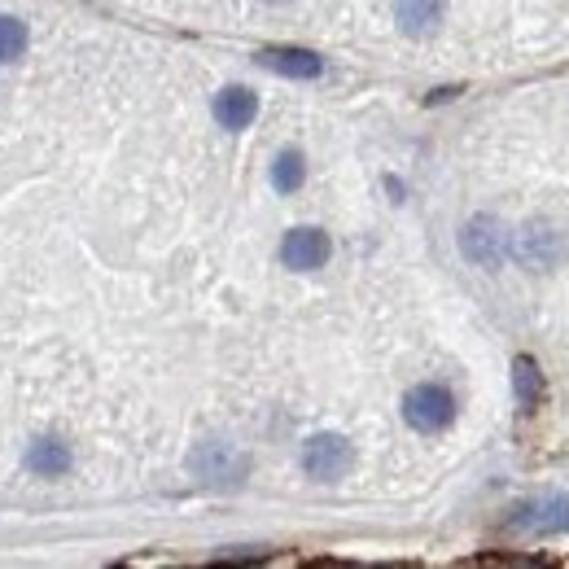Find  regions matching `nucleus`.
I'll return each instance as SVG.
<instances>
[{
	"label": "nucleus",
	"instance_id": "8",
	"mask_svg": "<svg viewBox=\"0 0 569 569\" xmlns=\"http://www.w3.org/2000/svg\"><path fill=\"white\" fill-rule=\"evenodd\" d=\"M259 67L284 74V79H316V74L325 71L320 53H311V49H284V44L259 49Z\"/></svg>",
	"mask_w": 569,
	"mask_h": 569
},
{
	"label": "nucleus",
	"instance_id": "2",
	"mask_svg": "<svg viewBox=\"0 0 569 569\" xmlns=\"http://www.w3.org/2000/svg\"><path fill=\"white\" fill-rule=\"evenodd\" d=\"M189 469H193L207 487H241L246 473H250V456L237 451V447H228V442H219V438H211V442H198V447H193Z\"/></svg>",
	"mask_w": 569,
	"mask_h": 569
},
{
	"label": "nucleus",
	"instance_id": "14",
	"mask_svg": "<svg viewBox=\"0 0 569 569\" xmlns=\"http://www.w3.org/2000/svg\"><path fill=\"white\" fill-rule=\"evenodd\" d=\"M22 49H27V22H18V18H0V62L22 58Z\"/></svg>",
	"mask_w": 569,
	"mask_h": 569
},
{
	"label": "nucleus",
	"instance_id": "3",
	"mask_svg": "<svg viewBox=\"0 0 569 569\" xmlns=\"http://www.w3.org/2000/svg\"><path fill=\"white\" fill-rule=\"evenodd\" d=\"M460 250L478 268H499L508 259V228L499 223L496 214H473L460 228Z\"/></svg>",
	"mask_w": 569,
	"mask_h": 569
},
{
	"label": "nucleus",
	"instance_id": "7",
	"mask_svg": "<svg viewBox=\"0 0 569 569\" xmlns=\"http://www.w3.org/2000/svg\"><path fill=\"white\" fill-rule=\"evenodd\" d=\"M512 530L526 535H552V530H569V499L566 496H543L517 503V512L508 517Z\"/></svg>",
	"mask_w": 569,
	"mask_h": 569
},
{
	"label": "nucleus",
	"instance_id": "6",
	"mask_svg": "<svg viewBox=\"0 0 569 569\" xmlns=\"http://www.w3.org/2000/svg\"><path fill=\"white\" fill-rule=\"evenodd\" d=\"M329 254H333L329 232H320V228H289V232H284V241H281L284 268H293V272H316V268L329 263Z\"/></svg>",
	"mask_w": 569,
	"mask_h": 569
},
{
	"label": "nucleus",
	"instance_id": "5",
	"mask_svg": "<svg viewBox=\"0 0 569 569\" xmlns=\"http://www.w3.org/2000/svg\"><path fill=\"white\" fill-rule=\"evenodd\" d=\"M403 421L421 433H438L456 421V399L442 386H417L403 395Z\"/></svg>",
	"mask_w": 569,
	"mask_h": 569
},
{
	"label": "nucleus",
	"instance_id": "10",
	"mask_svg": "<svg viewBox=\"0 0 569 569\" xmlns=\"http://www.w3.org/2000/svg\"><path fill=\"white\" fill-rule=\"evenodd\" d=\"M27 469H31V473H44V478H62V473L71 469L67 442H58V438H36V442L27 447Z\"/></svg>",
	"mask_w": 569,
	"mask_h": 569
},
{
	"label": "nucleus",
	"instance_id": "4",
	"mask_svg": "<svg viewBox=\"0 0 569 569\" xmlns=\"http://www.w3.org/2000/svg\"><path fill=\"white\" fill-rule=\"evenodd\" d=\"M351 465H356V451H351V442L342 433H316L302 447V469L316 482H338V478L351 473Z\"/></svg>",
	"mask_w": 569,
	"mask_h": 569
},
{
	"label": "nucleus",
	"instance_id": "9",
	"mask_svg": "<svg viewBox=\"0 0 569 569\" xmlns=\"http://www.w3.org/2000/svg\"><path fill=\"white\" fill-rule=\"evenodd\" d=\"M254 114H259V97H254L250 88H223V92L214 97V119H219V128H228V132L250 128Z\"/></svg>",
	"mask_w": 569,
	"mask_h": 569
},
{
	"label": "nucleus",
	"instance_id": "11",
	"mask_svg": "<svg viewBox=\"0 0 569 569\" xmlns=\"http://www.w3.org/2000/svg\"><path fill=\"white\" fill-rule=\"evenodd\" d=\"M395 18L408 36H429L442 22V0H395Z\"/></svg>",
	"mask_w": 569,
	"mask_h": 569
},
{
	"label": "nucleus",
	"instance_id": "12",
	"mask_svg": "<svg viewBox=\"0 0 569 569\" xmlns=\"http://www.w3.org/2000/svg\"><path fill=\"white\" fill-rule=\"evenodd\" d=\"M512 395H517L521 412H535L543 399V372L530 356H517V363H512Z\"/></svg>",
	"mask_w": 569,
	"mask_h": 569
},
{
	"label": "nucleus",
	"instance_id": "1",
	"mask_svg": "<svg viewBox=\"0 0 569 569\" xmlns=\"http://www.w3.org/2000/svg\"><path fill=\"white\" fill-rule=\"evenodd\" d=\"M508 254L530 272H548L566 259V241L548 219H530L517 232H508Z\"/></svg>",
	"mask_w": 569,
	"mask_h": 569
},
{
	"label": "nucleus",
	"instance_id": "13",
	"mask_svg": "<svg viewBox=\"0 0 569 569\" xmlns=\"http://www.w3.org/2000/svg\"><path fill=\"white\" fill-rule=\"evenodd\" d=\"M302 180H307V162H302V153H298V149L277 153V162H272V189H277V193H298Z\"/></svg>",
	"mask_w": 569,
	"mask_h": 569
}]
</instances>
